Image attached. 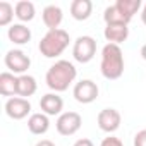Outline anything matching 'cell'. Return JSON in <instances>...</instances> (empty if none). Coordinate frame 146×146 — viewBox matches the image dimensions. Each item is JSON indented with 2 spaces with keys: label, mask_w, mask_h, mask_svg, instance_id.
I'll list each match as a JSON object with an SVG mask.
<instances>
[{
  "label": "cell",
  "mask_w": 146,
  "mask_h": 146,
  "mask_svg": "<svg viewBox=\"0 0 146 146\" xmlns=\"http://www.w3.org/2000/svg\"><path fill=\"white\" fill-rule=\"evenodd\" d=\"M76 78H78V69L74 64L69 60H57L46 70L45 83L53 93H62L69 90V86L76 81Z\"/></svg>",
  "instance_id": "6da1fadb"
},
{
  "label": "cell",
  "mask_w": 146,
  "mask_h": 146,
  "mask_svg": "<svg viewBox=\"0 0 146 146\" xmlns=\"http://www.w3.org/2000/svg\"><path fill=\"white\" fill-rule=\"evenodd\" d=\"M100 70H102V76L110 81H115L124 74V53L120 45L107 43L102 48Z\"/></svg>",
  "instance_id": "7a4b0ae2"
},
{
  "label": "cell",
  "mask_w": 146,
  "mask_h": 146,
  "mask_svg": "<svg viewBox=\"0 0 146 146\" xmlns=\"http://www.w3.org/2000/svg\"><path fill=\"white\" fill-rule=\"evenodd\" d=\"M70 43V36L65 29H48L46 35L41 38L38 50L41 52L43 57L46 58H55L65 52V48Z\"/></svg>",
  "instance_id": "3957f363"
},
{
  "label": "cell",
  "mask_w": 146,
  "mask_h": 146,
  "mask_svg": "<svg viewBox=\"0 0 146 146\" xmlns=\"http://www.w3.org/2000/svg\"><path fill=\"white\" fill-rule=\"evenodd\" d=\"M95 55H96V40L93 36L83 35L74 41V46H72L74 60H78L79 64H88L95 58Z\"/></svg>",
  "instance_id": "277c9868"
},
{
  "label": "cell",
  "mask_w": 146,
  "mask_h": 146,
  "mask_svg": "<svg viewBox=\"0 0 146 146\" xmlns=\"http://www.w3.org/2000/svg\"><path fill=\"white\" fill-rule=\"evenodd\" d=\"M100 95V90H98V84L91 79H81L79 83L74 84V90H72V96L78 103H83V105H88V103H93Z\"/></svg>",
  "instance_id": "5b68a950"
},
{
  "label": "cell",
  "mask_w": 146,
  "mask_h": 146,
  "mask_svg": "<svg viewBox=\"0 0 146 146\" xmlns=\"http://www.w3.org/2000/svg\"><path fill=\"white\" fill-rule=\"evenodd\" d=\"M83 125V117L78 112H64L58 115L55 127L60 136H74Z\"/></svg>",
  "instance_id": "8992f818"
},
{
  "label": "cell",
  "mask_w": 146,
  "mask_h": 146,
  "mask_svg": "<svg viewBox=\"0 0 146 146\" xmlns=\"http://www.w3.org/2000/svg\"><path fill=\"white\" fill-rule=\"evenodd\" d=\"M5 67L9 69V72L12 74H17V76H23L26 74V70L29 69L31 65V58L23 52V50H17V48H12L5 53Z\"/></svg>",
  "instance_id": "52a82bcc"
},
{
  "label": "cell",
  "mask_w": 146,
  "mask_h": 146,
  "mask_svg": "<svg viewBox=\"0 0 146 146\" xmlns=\"http://www.w3.org/2000/svg\"><path fill=\"white\" fill-rule=\"evenodd\" d=\"M5 113L14 120H23L31 113V103L28 98L12 96L5 102Z\"/></svg>",
  "instance_id": "ba28073f"
},
{
  "label": "cell",
  "mask_w": 146,
  "mask_h": 146,
  "mask_svg": "<svg viewBox=\"0 0 146 146\" xmlns=\"http://www.w3.org/2000/svg\"><path fill=\"white\" fill-rule=\"evenodd\" d=\"M96 122H98V127L103 131V132H115L119 127H120V122H122V115L119 110L115 108H103L98 117H96Z\"/></svg>",
  "instance_id": "9c48e42d"
},
{
  "label": "cell",
  "mask_w": 146,
  "mask_h": 146,
  "mask_svg": "<svg viewBox=\"0 0 146 146\" xmlns=\"http://www.w3.org/2000/svg\"><path fill=\"white\" fill-rule=\"evenodd\" d=\"M40 108L48 117L50 115H60L62 110H64V100L57 93H46L40 100Z\"/></svg>",
  "instance_id": "30bf717a"
},
{
  "label": "cell",
  "mask_w": 146,
  "mask_h": 146,
  "mask_svg": "<svg viewBox=\"0 0 146 146\" xmlns=\"http://www.w3.org/2000/svg\"><path fill=\"white\" fill-rule=\"evenodd\" d=\"M103 36L108 43L120 45L129 38V28H127V24H107Z\"/></svg>",
  "instance_id": "8fae6325"
},
{
  "label": "cell",
  "mask_w": 146,
  "mask_h": 146,
  "mask_svg": "<svg viewBox=\"0 0 146 146\" xmlns=\"http://www.w3.org/2000/svg\"><path fill=\"white\" fill-rule=\"evenodd\" d=\"M28 129L31 134L35 136H41L50 129V119L46 113L38 112V113H31L28 119Z\"/></svg>",
  "instance_id": "7c38bea8"
},
{
  "label": "cell",
  "mask_w": 146,
  "mask_h": 146,
  "mask_svg": "<svg viewBox=\"0 0 146 146\" xmlns=\"http://www.w3.org/2000/svg\"><path fill=\"white\" fill-rule=\"evenodd\" d=\"M7 36L14 45H26L31 41V29L23 23L11 24V28L7 29Z\"/></svg>",
  "instance_id": "4fadbf2b"
},
{
  "label": "cell",
  "mask_w": 146,
  "mask_h": 146,
  "mask_svg": "<svg viewBox=\"0 0 146 146\" xmlns=\"http://www.w3.org/2000/svg\"><path fill=\"white\" fill-rule=\"evenodd\" d=\"M41 17H43V23L48 29H58V26L62 24V19H64V12L58 5L52 4V5H46L43 9Z\"/></svg>",
  "instance_id": "5bb4252c"
},
{
  "label": "cell",
  "mask_w": 146,
  "mask_h": 146,
  "mask_svg": "<svg viewBox=\"0 0 146 146\" xmlns=\"http://www.w3.org/2000/svg\"><path fill=\"white\" fill-rule=\"evenodd\" d=\"M91 12H93V2L91 0H72L70 2V16L76 21L90 19Z\"/></svg>",
  "instance_id": "9a60e30c"
},
{
  "label": "cell",
  "mask_w": 146,
  "mask_h": 146,
  "mask_svg": "<svg viewBox=\"0 0 146 146\" xmlns=\"http://www.w3.org/2000/svg\"><path fill=\"white\" fill-rule=\"evenodd\" d=\"M38 90V83L31 74H23L17 76V96L21 98H29L36 93Z\"/></svg>",
  "instance_id": "2e32d148"
},
{
  "label": "cell",
  "mask_w": 146,
  "mask_h": 146,
  "mask_svg": "<svg viewBox=\"0 0 146 146\" xmlns=\"http://www.w3.org/2000/svg\"><path fill=\"white\" fill-rule=\"evenodd\" d=\"M0 95L2 96H17V76L12 72L0 74Z\"/></svg>",
  "instance_id": "e0dca14e"
},
{
  "label": "cell",
  "mask_w": 146,
  "mask_h": 146,
  "mask_svg": "<svg viewBox=\"0 0 146 146\" xmlns=\"http://www.w3.org/2000/svg\"><path fill=\"white\" fill-rule=\"evenodd\" d=\"M14 12H16V17L21 21V23H29L35 19V14H36V9H35V4L33 2H28V0H21L14 5Z\"/></svg>",
  "instance_id": "ac0fdd59"
},
{
  "label": "cell",
  "mask_w": 146,
  "mask_h": 146,
  "mask_svg": "<svg viewBox=\"0 0 146 146\" xmlns=\"http://www.w3.org/2000/svg\"><path fill=\"white\" fill-rule=\"evenodd\" d=\"M103 19H105L107 24H129V23H131V19H129L125 14H122V11H120L115 4H113V5H108V7L105 9Z\"/></svg>",
  "instance_id": "d6986e66"
},
{
  "label": "cell",
  "mask_w": 146,
  "mask_h": 146,
  "mask_svg": "<svg viewBox=\"0 0 146 146\" xmlns=\"http://www.w3.org/2000/svg\"><path fill=\"white\" fill-rule=\"evenodd\" d=\"M115 5L122 11V14H125L129 19H132L134 14L141 9V0H117Z\"/></svg>",
  "instance_id": "ffe728a7"
},
{
  "label": "cell",
  "mask_w": 146,
  "mask_h": 146,
  "mask_svg": "<svg viewBox=\"0 0 146 146\" xmlns=\"http://www.w3.org/2000/svg\"><path fill=\"white\" fill-rule=\"evenodd\" d=\"M14 16V7L9 2H0V26H9Z\"/></svg>",
  "instance_id": "44dd1931"
},
{
  "label": "cell",
  "mask_w": 146,
  "mask_h": 146,
  "mask_svg": "<svg viewBox=\"0 0 146 146\" xmlns=\"http://www.w3.org/2000/svg\"><path fill=\"white\" fill-rule=\"evenodd\" d=\"M100 146H124V143L119 137H115V136H108V137H105L100 143Z\"/></svg>",
  "instance_id": "7402d4cb"
},
{
  "label": "cell",
  "mask_w": 146,
  "mask_h": 146,
  "mask_svg": "<svg viewBox=\"0 0 146 146\" xmlns=\"http://www.w3.org/2000/svg\"><path fill=\"white\" fill-rule=\"evenodd\" d=\"M134 146H146V129L136 132V136H134Z\"/></svg>",
  "instance_id": "603a6c76"
},
{
  "label": "cell",
  "mask_w": 146,
  "mask_h": 146,
  "mask_svg": "<svg viewBox=\"0 0 146 146\" xmlns=\"http://www.w3.org/2000/svg\"><path fill=\"white\" fill-rule=\"evenodd\" d=\"M72 146H95V143L91 139H88V137H81V139H78Z\"/></svg>",
  "instance_id": "cb8c5ba5"
},
{
  "label": "cell",
  "mask_w": 146,
  "mask_h": 146,
  "mask_svg": "<svg viewBox=\"0 0 146 146\" xmlns=\"http://www.w3.org/2000/svg\"><path fill=\"white\" fill-rule=\"evenodd\" d=\"M35 146H55V143L50 141V139H41V141H38Z\"/></svg>",
  "instance_id": "d4e9b609"
},
{
  "label": "cell",
  "mask_w": 146,
  "mask_h": 146,
  "mask_svg": "<svg viewBox=\"0 0 146 146\" xmlns=\"http://www.w3.org/2000/svg\"><path fill=\"white\" fill-rule=\"evenodd\" d=\"M141 19H143V23L146 24V4H144V7H143V11H141Z\"/></svg>",
  "instance_id": "484cf974"
},
{
  "label": "cell",
  "mask_w": 146,
  "mask_h": 146,
  "mask_svg": "<svg viewBox=\"0 0 146 146\" xmlns=\"http://www.w3.org/2000/svg\"><path fill=\"white\" fill-rule=\"evenodd\" d=\"M141 57H143V60H146V43L141 46Z\"/></svg>",
  "instance_id": "4316f807"
}]
</instances>
